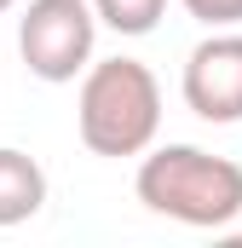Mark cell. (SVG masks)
Returning <instances> with one entry per match:
<instances>
[{
	"mask_svg": "<svg viewBox=\"0 0 242 248\" xmlns=\"http://www.w3.org/2000/svg\"><path fill=\"white\" fill-rule=\"evenodd\" d=\"M46 208V173L35 156L0 144V225H23Z\"/></svg>",
	"mask_w": 242,
	"mask_h": 248,
	"instance_id": "5b68a950",
	"label": "cell"
},
{
	"mask_svg": "<svg viewBox=\"0 0 242 248\" xmlns=\"http://www.w3.org/2000/svg\"><path fill=\"white\" fill-rule=\"evenodd\" d=\"M75 133L92 156H144L162 133V87L138 58H98L81 69Z\"/></svg>",
	"mask_w": 242,
	"mask_h": 248,
	"instance_id": "7a4b0ae2",
	"label": "cell"
},
{
	"mask_svg": "<svg viewBox=\"0 0 242 248\" xmlns=\"http://www.w3.org/2000/svg\"><path fill=\"white\" fill-rule=\"evenodd\" d=\"M12 6H17V0H0V12H12Z\"/></svg>",
	"mask_w": 242,
	"mask_h": 248,
	"instance_id": "ba28073f",
	"label": "cell"
},
{
	"mask_svg": "<svg viewBox=\"0 0 242 248\" xmlns=\"http://www.w3.org/2000/svg\"><path fill=\"white\" fill-rule=\"evenodd\" d=\"M179 93L196 122H219V127L242 122V35L237 29H219V35L190 46Z\"/></svg>",
	"mask_w": 242,
	"mask_h": 248,
	"instance_id": "277c9868",
	"label": "cell"
},
{
	"mask_svg": "<svg viewBox=\"0 0 242 248\" xmlns=\"http://www.w3.org/2000/svg\"><path fill=\"white\" fill-rule=\"evenodd\" d=\"M138 202L162 219H179L190 231H225L242 214V168L231 156H213L202 144H162L138 162Z\"/></svg>",
	"mask_w": 242,
	"mask_h": 248,
	"instance_id": "6da1fadb",
	"label": "cell"
},
{
	"mask_svg": "<svg viewBox=\"0 0 242 248\" xmlns=\"http://www.w3.org/2000/svg\"><path fill=\"white\" fill-rule=\"evenodd\" d=\"M179 6L208 29H237L242 23V0H179Z\"/></svg>",
	"mask_w": 242,
	"mask_h": 248,
	"instance_id": "52a82bcc",
	"label": "cell"
},
{
	"mask_svg": "<svg viewBox=\"0 0 242 248\" xmlns=\"http://www.w3.org/2000/svg\"><path fill=\"white\" fill-rule=\"evenodd\" d=\"M92 41H98L92 0H29L17 17V52L35 81H52V87L75 81L92 63Z\"/></svg>",
	"mask_w": 242,
	"mask_h": 248,
	"instance_id": "3957f363",
	"label": "cell"
},
{
	"mask_svg": "<svg viewBox=\"0 0 242 248\" xmlns=\"http://www.w3.org/2000/svg\"><path fill=\"white\" fill-rule=\"evenodd\" d=\"M162 12H167V0H92V17L116 35H150L162 23Z\"/></svg>",
	"mask_w": 242,
	"mask_h": 248,
	"instance_id": "8992f818",
	"label": "cell"
}]
</instances>
